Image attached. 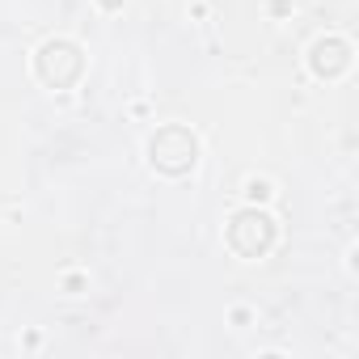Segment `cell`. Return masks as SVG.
<instances>
[{"mask_svg":"<svg viewBox=\"0 0 359 359\" xmlns=\"http://www.w3.org/2000/svg\"><path fill=\"white\" fill-rule=\"evenodd\" d=\"M148 152H152V165H161L165 173H182V169L195 165V152L199 148H195V135L187 127H165V131L152 135Z\"/></svg>","mask_w":359,"mask_h":359,"instance_id":"obj_1","label":"cell"}]
</instances>
